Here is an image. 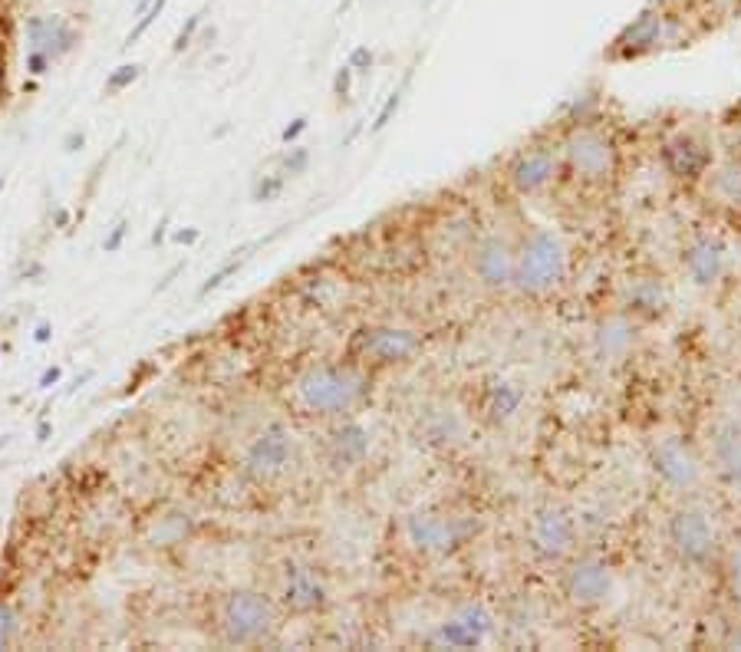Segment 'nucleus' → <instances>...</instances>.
Returning <instances> with one entry per match:
<instances>
[{
    "label": "nucleus",
    "mask_w": 741,
    "mask_h": 652,
    "mask_svg": "<svg viewBox=\"0 0 741 652\" xmlns=\"http://www.w3.org/2000/svg\"><path fill=\"white\" fill-rule=\"evenodd\" d=\"M129 228L132 224L129 221H119L116 228H112L106 238H103V251L106 254H119L122 251V244H126V238H129Z\"/></svg>",
    "instance_id": "c9c22d12"
},
{
    "label": "nucleus",
    "mask_w": 741,
    "mask_h": 652,
    "mask_svg": "<svg viewBox=\"0 0 741 652\" xmlns=\"http://www.w3.org/2000/svg\"><path fill=\"white\" fill-rule=\"evenodd\" d=\"M709 465L725 491L741 501V415H725L709 432Z\"/></svg>",
    "instance_id": "aec40b11"
},
{
    "label": "nucleus",
    "mask_w": 741,
    "mask_h": 652,
    "mask_svg": "<svg viewBox=\"0 0 741 652\" xmlns=\"http://www.w3.org/2000/svg\"><path fill=\"white\" fill-rule=\"evenodd\" d=\"M0 103H4V63H0Z\"/></svg>",
    "instance_id": "603ef678"
},
{
    "label": "nucleus",
    "mask_w": 741,
    "mask_h": 652,
    "mask_svg": "<svg viewBox=\"0 0 741 652\" xmlns=\"http://www.w3.org/2000/svg\"><path fill=\"white\" fill-rule=\"evenodd\" d=\"M7 445H10V438H7V435H0V452H4Z\"/></svg>",
    "instance_id": "864d4df0"
},
{
    "label": "nucleus",
    "mask_w": 741,
    "mask_h": 652,
    "mask_svg": "<svg viewBox=\"0 0 741 652\" xmlns=\"http://www.w3.org/2000/svg\"><path fill=\"white\" fill-rule=\"evenodd\" d=\"M152 4H155V0H136V17H142Z\"/></svg>",
    "instance_id": "3c124183"
},
{
    "label": "nucleus",
    "mask_w": 741,
    "mask_h": 652,
    "mask_svg": "<svg viewBox=\"0 0 741 652\" xmlns=\"http://www.w3.org/2000/svg\"><path fill=\"white\" fill-rule=\"evenodd\" d=\"M33 340H37V343H50L53 340V326L47 320L37 323V330H33Z\"/></svg>",
    "instance_id": "a18cd8bd"
},
{
    "label": "nucleus",
    "mask_w": 741,
    "mask_h": 652,
    "mask_svg": "<svg viewBox=\"0 0 741 652\" xmlns=\"http://www.w3.org/2000/svg\"><path fill=\"white\" fill-rule=\"evenodd\" d=\"M201 17L205 14H192L188 17V24L178 30V37H175V43H172V53H185L188 47H192V40H195V33H198V27H201Z\"/></svg>",
    "instance_id": "f704fd0d"
},
{
    "label": "nucleus",
    "mask_w": 741,
    "mask_h": 652,
    "mask_svg": "<svg viewBox=\"0 0 741 652\" xmlns=\"http://www.w3.org/2000/svg\"><path fill=\"white\" fill-rule=\"evenodd\" d=\"M284 185H287V175L284 172H280V175H264V178H257L251 198L254 201H277L280 191H284Z\"/></svg>",
    "instance_id": "7c9ffc66"
},
{
    "label": "nucleus",
    "mask_w": 741,
    "mask_h": 652,
    "mask_svg": "<svg viewBox=\"0 0 741 652\" xmlns=\"http://www.w3.org/2000/svg\"><path fill=\"white\" fill-rule=\"evenodd\" d=\"M422 438L435 448L458 445L465 438V415L448 406H429L422 412Z\"/></svg>",
    "instance_id": "393cba45"
},
{
    "label": "nucleus",
    "mask_w": 741,
    "mask_h": 652,
    "mask_svg": "<svg viewBox=\"0 0 741 652\" xmlns=\"http://www.w3.org/2000/svg\"><path fill=\"white\" fill-rule=\"evenodd\" d=\"M718 567H722L728 597H732L735 606H741V537L732 541L728 547H722V557H718Z\"/></svg>",
    "instance_id": "bb28decb"
},
{
    "label": "nucleus",
    "mask_w": 741,
    "mask_h": 652,
    "mask_svg": "<svg viewBox=\"0 0 741 652\" xmlns=\"http://www.w3.org/2000/svg\"><path fill=\"white\" fill-rule=\"evenodd\" d=\"M50 432H53V422H47V419H43V422L37 425V442H47V438H50Z\"/></svg>",
    "instance_id": "49530a36"
},
{
    "label": "nucleus",
    "mask_w": 741,
    "mask_h": 652,
    "mask_svg": "<svg viewBox=\"0 0 741 652\" xmlns=\"http://www.w3.org/2000/svg\"><path fill=\"white\" fill-rule=\"evenodd\" d=\"M297 458H300L297 432L290 429L287 422L274 419L247 442L241 468L247 478L257 481V485H274V481L287 478L290 471H294Z\"/></svg>",
    "instance_id": "9d476101"
},
{
    "label": "nucleus",
    "mask_w": 741,
    "mask_h": 652,
    "mask_svg": "<svg viewBox=\"0 0 741 652\" xmlns=\"http://www.w3.org/2000/svg\"><path fill=\"white\" fill-rule=\"evenodd\" d=\"M241 264H244V257H231V261L228 264H221L218 267V271L215 274H211L208 280H205V284H201V290H198V297H208L211 294V290H218L221 284H224V280H228L231 274H238L241 271Z\"/></svg>",
    "instance_id": "2f4dec72"
},
{
    "label": "nucleus",
    "mask_w": 741,
    "mask_h": 652,
    "mask_svg": "<svg viewBox=\"0 0 741 652\" xmlns=\"http://www.w3.org/2000/svg\"><path fill=\"white\" fill-rule=\"evenodd\" d=\"M524 402H527V392L521 382H514L508 376H488V379H481V386H478L475 412L481 422L501 429V425L518 419Z\"/></svg>",
    "instance_id": "412c9836"
},
{
    "label": "nucleus",
    "mask_w": 741,
    "mask_h": 652,
    "mask_svg": "<svg viewBox=\"0 0 741 652\" xmlns=\"http://www.w3.org/2000/svg\"><path fill=\"white\" fill-rule=\"evenodd\" d=\"M649 475L672 498H695L705 485V458L686 435H659L646 455Z\"/></svg>",
    "instance_id": "0eeeda50"
},
{
    "label": "nucleus",
    "mask_w": 741,
    "mask_h": 652,
    "mask_svg": "<svg viewBox=\"0 0 741 652\" xmlns=\"http://www.w3.org/2000/svg\"><path fill=\"white\" fill-rule=\"evenodd\" d=\"M178 271H185V264H175V267H172V271H168V274L162 277V284H159V287H155V290H165L168 284H172V277H175Z\"/></svg>",
    "instance_id": "de8ad7c7"
},
{
    "label": "nucleus",
    "mask_w": 741,
    "mask_h": 652,
    "mask_svg": "<svg viewBox=\"0 0 741 652\" xmlns=\"http://www.w3.org/2000/svg\"><path fill=\"white\" fill-rule=\"evenodd\" d=\"M524 544L537 564L560 567L567 557L577 554L580 547V524L574 511H567L564 504H544L527 517L524 527Z\"/></svg>",
    "instance_id": "1a4fd4ad"
},
{
    "label": "nucleus",
    "mask_w": 741,
    "mask_h": 652,
    "mask_svg": "<svg viewBox=\"0 0 741 652\" xmlns=\"http://www.w3.org/2000/svg\"><path fill=\"white\" fill-rule=\"evenodd\" d=\"M399 99H402V93H399V89H396V93H392V96L386 99V106H383V109H379V116H376V126H373L376 132H379V129H386V126H389V116H392V112H396V109H399Z\"/></svg>",
    "instance_id": "ea45409f"
},
{
    "label": "nucleus",
    "mask_w": 741,
    "mask_h": 652,
    "mask_svg": "<svg viewBox=\"0 0 741 652\" xmlns=\"http://www.w3.org/2000/svg\"><path fill=\"white\" fill-rule=\"evenodd\" d=\"M570 280V247L564 234L544 224H531L514 241V284L511 290L527 300L557 294Z\"/></svg>",
    "instance_id": "7ed1b4c3"
},
{
    "label": "nucleus",
    "mask_w": 741,
    "mask_h": 652,
    "mask_svg": "<svg viewBox=\"0 0 741 652\" xmlns=\"http://www.w3.org/2000/svg\"><path fill=\"white\" fill-rule=\"evenodd\" d=\"M722 646L725 649H741V623H732V629H728L725 639H722Z\"/></svg>",
    "instance_id": "c03bdc74"
},
{
    "label": "nucleus",
    "mask_w": 741,
    "mask_h": 652,
    "mask_svg": "<svg viewBox=\"0 0 741 652\" xmlns=\"http://www.w3.org/2000/svg\"><path fill=\"white\" fill-rule=\"evenodd\" d=\"M280 626V606L264 590H228L215 606V629L224 646L247 649L267 643Z\"/></svg>",
    "instance_id": "39448f33"
},
{
    "label": "nucleus",
    "mask_w": 741,
    "mask_h": 652,
    "mask_svg": "<svg viewBox=\"0 0 741 652\" xmlns=\"http://www.w3.org/2000/svg\"><path fill=\"white\" fill-rule=\"evenodd\" d=\"M373 63H376V56H373V50H369V47H356L350 53V60H346V66H350L353 73H369V70H373Z\"/></svg>",
    "instance_id": "e433bc0d"
},
{
    "label": "nucleus",
    "mask_w": 741,
    "mask_h": 652,
    "mask_svg": "<svg viewBox=\"0 0 741 652\" xmlns=\"http://www.w3.org/2000/svg\"><path fill=\"white\" fill-rule=\"evenodd\" d=\"M699 188H709L718 205L741 208V159H725L709 168V175L702 178Z\"/></svg>",
    "instance_id": "a878e982"
},
{
    "label": "nucleus",
    "mask_w": 741,
    "mask_h": 652,
    "mask_svg": "<svg viewBox=\"0 0 741 652\" xmlns=\"http://www.w3.org/2000/svg\"><path fill=\"white\" fill-rule=\"evenodd\" d=\"M274 600L284 613L290 616H317L330 610V583L327 577L310 567L300 564V560H290V564L280 567L277 573V587H274Z\"/></svg>",
    "instance_id": "4468645a"
},
{
    "label": "nucleus",
    "mask_w": 741,
    "mask_h": 652,
    "mask_svg": "<svg viewBox=\"0 0 741 652\" xmlns=\"http://www.w3.org/2000/svg\"><path fill=\"white\" fill-rule=\"evenodd\" d=\"M672 307V287L669 280L656 271H636L623 280L620 287V310L636 323L666 317Z\"/></svg>",
    "instance_id": "6ab92c4d"
},
{
    "label": "nucleus",
    "mask_w": 741,
    "mask_h": 652,
    "mask_svg": "<svg viewBox=\"0 0 741 652\" xmlns=\"http://www.w3.org/2000/svg\"><path fill=\"white\" fill-rule=\"evenodd\" d=\"M478 534V517L455 508H419L402 521V541L422 560H448Z\"/></svg>",
    "instance_id": "423d86ee"
},
{
    "label": "nucleus",
    "mask_w": 741,
    "mask_h": 652,
    "mask_svg": "<svg viewBox=\"0 0 741 652\" xmlns=\"http://www.w3.org/2000/svg\"><path fill=\"white\" fill-rule=\"evenodd\" d=\"M659 165L676 185L699 188L702 178L715 165V149L702 132L679 129L659 142Z\"/></svg>",
    "instance_id": "2eb2a0df"
},
{
    "label": "nucleus",
    "mask_w": 741,
    "mask_h": 652,
    "mask_svg": "<svg viewBox=\"0 0 741 652\" xmlns=\"http://www.w3.org/2000/svg\"><path fill=\"white\" fill-rule=\"evenodd\" d=\"M63 379V369L60 366H50V369H43V376H40V389H53L56 382Z\"/></svg>",
    "instance_id": "79ce46f5"
},
{
    "label": "nucleus",
    "mask_w": 741,
    "mask_h": 652,
    "mask_svg": "<svg viewBox=\"0 0 741 652\" xmlns=\"http://www.w3.org/2000/svg\"><path fill=\"white\" fill-rule=\"evenodd\" d=\"M353 70H350V66H340V70H336V76H333V93H336V99H350V86H353Z\"/></svg>",
    "instance_id": "4c0bfd02"
},
{
    "label": "nucleus",
    "mask_w": 741,
    "mask_h": 652,
    "mask_svg": "<svg viewBox=\"0 0 741 652\" xmlns=\"http://www.w3.org/2000/svg\"><path fill=\"white\" fill-rule=\"evenodd\" d=\"M83 145H86V132L83 129H70V132H66V136H63V152H80L83 149Z\"/></svg>",
    "instance_id": "a19ab883"
},
{
    "label": "nucleus",
    "mask_w": 741,
    "mask_h": 652,
    "mask_svg": "<svg viewBox=\"0 0 741 652\" xmlns=\"http://www.w3.org/2000/svg\"><path fill=\"white\" fill-rule=\"evenodd\" d=\"M369 452H373V432L363 422L350 415V419H336L327 432V462L333 471H356L366 465Z\"/></svg>",
    "instance_id": "4be33fe9"
},
{
    "label": "nucleus",
    "mask_w": 741,
    "mask_h": 652,
    "mask_svg": "<svg viewBox=\"0 0 741 652\" xmlns=\"http://www.w3.org/2000/svg\"><path fill=\"white\" fill-rule=\"evenodd\" d=\"M53 224H56V228H66V224H70V211H66V208L56 211V215H53Z\"/></svg>",
    "instance_id": "09e8293b"
},
{
    "label": "nucleus",
    "mask_w": 741,
    "mask_h": 652,
    "mask_svg": "<svg viewBox=\"0 0 741 652\" xmlns=\"http://www.w3.org/2000/svg\"><path fill=\"white\" fill-rule=\"evenodd\" d=\"M564 178V165H560V145L557 139H531L511 155L504 165V182L521 198H541Z\"/></svg>",
    "instance_id": "9b49d317"
},
{
    "label": "nucleus",
    "mask_w": 741,
    "mask_h": 652,
    "mask_svg": "<svg viewBox=\"0 0 741 652\" xmlns=\"http://www.w3.org/2000/svg\"><path fill=\"white\" fill-rule=\"evenodd\" d=\"M165 228H168V218L155 228V234H152V244H162V238H165Z\"/></svg>",
    "instance_id": "8fccbe9b"
},
{
    "label": "nucleus",
    "mask_w": 741,
    "mask_h": 652,
    "mask_svg": "<svg viewBox=\"0 0 741 652\" xmlns=\"http://www.w3.org/2000/svg\"><path fill=\"white\" fill-rule=\"evenodd\" d=\"M20 636V613L14 603L0 600V649H10Z\"/></svg>",
    "instance_id": "c85d7f7f"
},
{
    "label": "nucleus",
    "mask_w": 741,
    "mask_h": 652,
    "mask_svg": "<svg viewBox=\"0 0 741 652\" xmlns=\"http://www.w3.org/2000/svg\"><path fill=\"white\" fill-rule=\"evenodd\" d=\"M4 188H7V175H0V195H4Z\"/></svg>",
    "instance_id": "5fc2aeb1"
},
{
    "label": "nucleus",
    "mask_w": 741,
    "mask_h": 652,
    "mask_svg": "<svg viewBox=\"0 0 741 652\" xmlns=\"http://www.w3.org/2000/svg\"><path fill=\"white\" fill-rule=\"evenodd\" d=\"M201 238V231L198 228H178L175 234H172V241L175 244H195Z\"/></svg>",
    "instance_id": "37998d69"
},
{
    "label": "nucleus",
    "mask_w": 741,
    "mask_h": 652,
    "mask_svg": "<svg viewBox=\"0 0 741 652\" xmlns=\"http://www.w3.org/2000/svg\"><path fill=\"white\" fill-rule=\"evenodd\" d=\"M616 590V570L600 554H574L560 564V597H564L574 610L590 613L613 597Z\"/></svg>",
    "instance_id": "f8f14e48"
},
{
    "label": "nucleus",
    "mask_w": 741,
    "mask_h": 652,
    "mask_svg": "<svg viewBox=\"0 0 741 652\" xmlns=\"http://www.w3.org/2000/svg\"><path fill=\"white\" fill-rule=\"evenodd\" d=\"M498 633V616L485 600H465L432 626L425 643L432 649H481Z\"/></svg>",
    "instance_id": "ddd939ff"
},
{
    "label": "nucleus",
    "mask_w": 741,
    "mask_h": 652,
    "mask_svg": "<svg viewBox=\"0 0 741 652\" xmlns=\"http://www.w3.org/2000/svg\"><path fill=\"white\" fill-rule=\"evenodd\" d=\"M422 350V336L412 326H399V323H366L350 336V346H346V359L356 366L369 369H389V366H402L415 359Z\"/></svg>",
    "instance_id": "6e6552de"
},
{
    "label": "nucleus",
    "mask_w": 741,
    "mask_h": 652,
    "mask_svg": "<svg viewBox=\"0 0 741 652\" xmlns=\"http://www.w3.org/2000/svg\"><path fill=\"white\" fill-rule=\"evenodd\" d=\"M24 66H27V76H33V80H40V76H47L53 70V60L43 50H27L24 56Z\"/></svg>",
    "instance_id": "72a5a7b5"
},
{
    "label": "nucleus",
    "mask_w": 741,
    "mask_h": 652,
    "mask_svg": "<svg viewBox=\"0 0 741 652\" xmlns=\"http://www.w3.org/2000/svg\"><path fill=\"white\" fill-rule=\"evenodd\" d=\"M662 534H666L669 554L676 557V564L682 570L702 573V570L718 567L725 541H722V531H718L715 514L705 508L702 501L679 498L676 508L666 514Z\"/></svg>",
    "instance_id": "20e7f679"
},
{
    "label": "nucleus",
    "mask_w": 741,
    "mask_h": 652,
    "mask_svg": "<svg viewBox=\"0 0 741 652\" xmlns=\"http://www.w3.org/2000/svg\"><path fill=\"white\" fill-rule=\"evenodd\" d=\"M369 396H373V373L350 359L307 366L290 386V399L303 415L327 422L359 415Z\"/></svg>",
    "instance_id": "f257e3e1"
},
{
    "label": "nucleus",
    "mask_w": 741,
    "mask_h": 652,
    "mask_svg": "<svg viewBox=\"0 0 741 652\" xmlns=\"http://www.w3.org/2000/svg\"><path fill=\"white\" fill-rule=\"evenodd\" d=\"M636 346V320L626 317L623 310L610 313L597 323L593 330V350H597L600 359H610V363H620L633 353Z\"/></svg>",
    "instance_id": "b1692460"
},
{
    "label": "nucleus",
    "mask_w": 741,
    "mask_h": 652,
    "mask_svg": "<svg viewBox=\"0 0 741 652\" xmlns=\"http://www.w3.org/2000/svg\"><path fill=\"white\" fill-rule=\"evenodd\" d=\"M24 37L27 50H43L53 63H60L63 56H70L80 43V33L60 14H37L24 20Z\"/></svg>",
    "instance_id": "5701e85b"
},
{
    "label": "nucleus",
    "mask_w": 741,
    "mask_h": 652,
    "mask_svg": "<svg viewBox=\"0 0 741 652\" xmlns=\"http://www.w3.org/2000/svg\"><path fill=\"white\" fill-rule=\"evenodd\" d=\"M557 145L564 178L580 191H606L620 178V142L610 129L600 126V119L564 126V136L557 139Z\"/></svg>",
    "instance_id": "f03ea898"
},
{
    "label": "nucleus",
    "mask_w": 741,
    "mask_h": 652,
    "mask_svg": "<svg viewBox=\"0 0 741 652\" xmlns=\"http://www.w3.org/2000/svg\"><path fill=\"white\" fill-rule=\"evenodd\" d=\"M679 267L695 290H718L728 277V244L718 231L695 228L679 247Z\"/></svg>",
    "instance_id": "dca6fc26"
},
{
    "label": "nucleus",
    "mask_w": 741,
    "mask_h": 652,
    "mask_svg": "<svg viewBox=\"0 0 741 652\" xmlns=\"http://www.w3.org/2000/svg\"><path fill=\"white\" fill-rule=\"evenodd\" d=\"M679 17L669 14L666 7H646L643 14H636L613 40V56L616 60H639L662 47H669L676 40Z\"/></svg>",
    "instance_id": "a211bd4d"
},
{
    "label": "nucleus",
    "mask_w": 741,
    "mask_h": 652,
    "mask_svg": "<svg viewBox=\"0 0 741 652\" xmlns=\"http://www.w3.org/2000/svg\"><path fill=\"white\" fill-rule=\"evenodd\" d=\"M468 271L488 294H508L514 284V241L498 231L475 234L465 247Z\"/></svg>",
    "instance_id": "f3484780"
},
{
    "label": "nucleus",
    "mask_w": 741,
    "mask_h": 652,
    "mask_svg": "<svg viewBox=\"0 0 741 652\" xmlns=\"http://www.w3.org/2000/svg\"><path fill=\"white\" fill-rule=\"evenodd\" d=\"M139 76H142V66H139V63H119L116 70H109L103 93H106V96L126 93V89H132V86L139 83Z\"/></svg>",
    "instance_id": "cd10ccee"
},
{
    "label": "nucleus",
    "mask_w": 741,
    "mask_h": 652,
    "mask_svg": "<svg viewBox=\"0 0 741 652\" xmlns=\"http://www.w3.org/2000/svg\"><path fill=\"white\" fill-rule=\"evenodd\" d=\"M307 129H310V119L307 116H297L294 122H290V126H284V132H280V142H287V145L297 142Z\"/></svg>",
    "instance_id": "58836bf2"
},
{
    "label": "nucleus",
    "mask_w": 741,
    "mask_h": 652,
    "mask_svg": "<svg viewBox=\"0 0 741 652\" xmlns=\"http://www.w3.org/2000/svg\"><path fill=\"white\" fill-rule=\"evenodd\" d=\"M307 168H310V152L307 149H300V145L287 149V155H284V175L297 178V175L307 172Z\"/></svg>",
    "instance_id": "473e14b6"
},
{
    "label": "nucleus",
    "mask_w": 741,
    "mask_h": 652,
    "mask_svg": "<svg viewBox=\"0 0 741 652\" xmlns=\"http://www.w3.org/2000/svg\"><path fill=\"white\" fill-rule=\"evenodd\" d=\"M165 7H168V0H155V4H152V7L145 10V14L139 17V24H136V27H132V30L126 33V43H122V47H132V43H139V40L145 37V33L152 30V24H155V20H159V17L165 14Z\"/></svg>",
    "instance_id": "c756f323"
}]
</instances>
